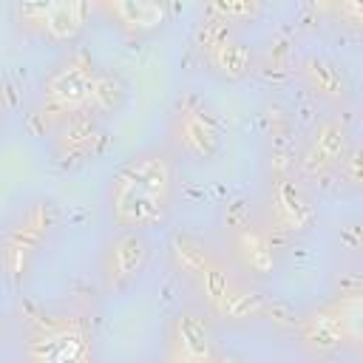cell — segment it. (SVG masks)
Here are the masks:
<instances>
[{
	"label": "cell",
	"instance_id": "obj_1",
	"mask_svg": "<svg viewBox=\"0 0 363 363\" xmlns=\"http://www.w3.org/2000/svg\"><path fill=\"white\" fill-rule=\"evenodd\" d=\"M173 190V167L162 153H142L128 159L108 187L111 216L119 227L142 230L164 218Z\"/></svg>",
	"mask_w": 363,
	"mask_h": 363
},
{
	"label": "cell",
	"instance_id": "obj_2",
	"mask_svg": "<svg viewBox=\"0 0 363 363\" xmlns=\"http://www.w3.org/2000/svg\"><path fill=\"white\" fill-rule=\"evenodd\" d=\"M173 261L176 267L193 278L199 284V289L207 295V301L213 303V309L224 318H250L261 312V298L250 289H244L241 284H235L224 267L193 238L187 235H176L170 244Z\"/></svg>",
	"mask_w": 363,
	"mask_h": 363
},
{
	"label": "cell",
	"instance_id": "obj_3",
	"mask_svg": "<svg viewBox=\"0 0 363 363\" xmlns=\"http://www.w3.org/2000/svg\"><path fill=\"white\" fill-rule=\"evenodd\" d=\"M173 133H176V145L184 153H190L193 159H210V156H216V150L221 145L218 122L201 105H184L176 113Z\"/></svg>",
	"mask_w": 363,
	"mask_h": 363
},
{
	"label": "cell",
	"instance_id": "obj_4",
	"mask_svg": "<svg viewBox=\"0 0 363 363\" xmlns=\"http://www.w3.org/2000/svg\"><path fill=\"white\" fill-rule=\"evenodd\" d=\"M145 261H147V241L136 230H128L119 238H113L105 252V264H102L108 286L119 289L130 284L145 269Z\"/></svg>",
	"mask_w": 363,
	"mask_h": 363
},
{
	"label": "cell",
	"instance_id": "obj_5",
	"mask_svg": "<svg viewBox=\"0 0 363 363\" xmlns=\"http://www.w3.org/2000/svg\"><path fill=\"white\" fill-rule=\"evenodd\" d=\"M23 14L45 37H51V40H71L85 26L88 6L85 3H37V6H23Z\"/></svg>",
	"mask_w": 363,
	"mask_h": 363
},
{
	"label": "cell",
	"instance_id": "obj_6",
	"mask_svg": "<svg viewBox=\"0 0 363 363\" xmlns=\"http://www.w3.org/2000/svg\"><path fill=\"white\" fill-rule=\"evenodd\" d=\"M94 71L88 65H62L45 82V99L60 111H77L91 99Z\"/></svg>",
	"mask_w": 363,
	"mask_h": 363
},
{
	"label": "cell",
	"instance_id": "obj_7",
	"mask_svg": "<svg viewBox=\"0 0 363 363\" xmlns=\"http://www.w3.org/2000/svg\"><path fill=\"white\" fill-rule=\"evenodd\" d=\"M210 357L213 352H210V335L204 323L193 315H182L176 323L170 357L164 363H210Z\"/></svg>",
	"mask_w": 363,
	"mask_h": 363
},
{
	"label": "cell",
	"instance_id": "obj_8",
	"mask_svg": "<svg viewBox=\"0 0 363 363\" xmlns=\"http://www.w3.org/2000/svg\"><path fill=\"white\" fill-rule=\"evenodd\" d=\"M45 213H48L45 204L28 210L26 218H23V221L17 224V230L11 233V241H9V247H6V264H9L11 272H20L26 255H28L31 247H37V241L43 238V233H45V227H48V216H45Z\"/></svg>",
	"mask_w": 363,
	"mask_h": 363
},
{
	"label": "cell",
	"instance_id": "obj_9",
	"mask_svg": "<svg viewBox=\"0 0 363 363\" xmlns=\"http://www.w3.org/2000/svg\"><path fill=\"white\" fill-rule=\"evenodd\" d=\"M346 150V128L337 122H326L309 142L306 153H303V164L315 173V170H326L332 167L337 159H343Z\"/></svg>",
	"mask_w": 363,
	"mask_h": 363
},
{
	"label": "cell",
	"instance_id": "obj_10",
	"mask_svg": "<svg viewBox=\"0 0 363 363\" xmlns=\"http://www.w3.org/2000/svg\"><path fill=\"white\" fill-rule=\"evenodd\" d=\"M108 11L119 20V26L133 31H153L164 23V6L159 3H113Z\"/></svg>",
	"mask_w": 363,
	"mask_h": 363
},
{
	"label": "cell",
	"instance_id": "obj_11",
	"mask_svg": "<svg viewBox=\"0 0 363 363\" xmlns=\"http://www.w3.org/2000/svg\"><path fill=\"white\" fill-rule=\"evenodd\" d=\"M210 60H213V65H216L221 74H227V77H241V74L247 71V65H250V48H247L241 40H227V37H221L218 43H213Z\"/></svg>",
	"mask_w": 363,
	"mask_h": 363
},
{
	"label": "cell",
	"instance_id": "obj_12",
	"mask_svg": "<svg viewBox=\"0 0 363 363\" xmlns=\"http://www.w3.org/2000/svg\"><path fill=\"white\" fill-rule=\"evenodd\" d=\"M238 250H241V255L247 258V264L252 267V269H258V272H267L269 267H272V250H269V244H267V238L261 235V233H241V238H238Z\"/></svg>",
	"mask_w": 363,
	"mask_h": 363
},
{
	"label": "cell",
	"instance_id": "obj_13",
	"mask_svg": "<svg viewBox=\"0 0 363 363\" xmlns=\"http://www.w3.org/2000/svg\"><path fill=\"white\" fill-rule=\"evenodd\" d=\"M281 193H286V201L278 207L281 210V216L289 221V224H301V213L306 216L309 210H306V204H303V199L289 187V184H281Z\"/></svg>",
	"mask_w": 363,
	"mask_h": 363
}]
</instances>
